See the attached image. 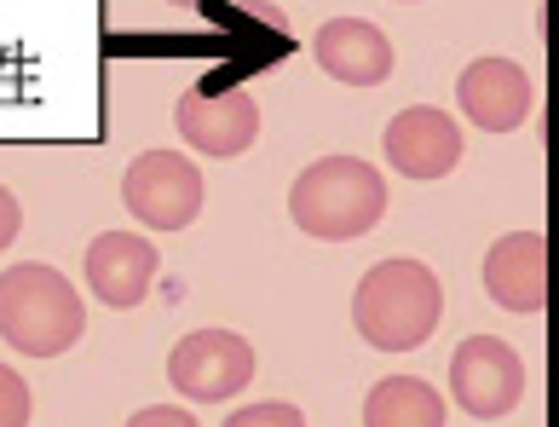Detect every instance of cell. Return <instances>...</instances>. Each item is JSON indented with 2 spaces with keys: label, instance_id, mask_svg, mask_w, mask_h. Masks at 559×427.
<instances>
[{
  "label": "cell",
  "instance_id": "11",
  "mask_svg": "<svg viewBox=\"0 0 559 427\" xmlns=\"http://www.w3.org/2000/svg\"><path fill=\"white\" fill-rule=\"evenodd\" d=\"M485 295L508 312H543L548 307V237L543 232H508L485 254Z\"/></svg>",
  "mask_w": 559,
  "mask_h": 427
},
{
  "label": "cell",
  "instance_id": "14",
  "mask_svg": "<svg viewBox=\"0 0 559 427\" xmlns=\"http://www.w3.org/2000/svg\"><path fill=\"white\" fill-rule=\"evenodd\" d=\"M35 416V393L29 381L12 370V364H0V427H29Z\"/></svg>",
  "mask_w": 559,
  "mask_h": 427
},
{
  "label": "cell",
  "instance_id": "4",
  "mask_svg": "<svg viewBox=\"0 0 559 427\" xmlns=\"http://www.w3.org/2000/svg\"><path fill=\"white\" fill-rule=\"evenodd\" d=\"M202 197H209L202 168L191 156H179V151H139L128 162V174H121V202H128V214L144 220L151 232L197 226Z\"/></svg>",
  "mask_w": 559,
  "mask_h": 427
},
{
  "label": "cell",
  "instance_id": "16",
  "mask_svg": "<svg viewBox=\"0 0 559 427\" xmlns=\"http://www.w3.org/2000/svg\"><path fill=\"white\" fill-rule=\"evenodd\" d=\"M128 427H197V416L179 411V404H144V411H133Z\"/></svg>",
  "mask_w": 559,
  "mask_h": 427
},
{
  "label": "cell",
  "instance_id": "19",
  "mask_svg": "<svg viewBox=\"0 0 559 427\" xmlns=\"http://www.w3.org/2000/svg\"><path fill=\"white\" fill-rule=\"evenodd\" d=\"M404 7H409V0H404Z\"/></svg>",
  "mask_w": 559,
  "mask_h": 427
},
{
  "label": "cell",
  "instance_id": "2",
  "mask_svg": "<svg viewBox=\"0 0 559 427\" xmlns=\"http://www.w3.org/2000/svg\"><path fill=\"white\" fill-rule=\"evenodd\" d=\"M87 335V307L81 289L58 266H17L0 272V341L24 358H58Z\"/></svg>",
  "mask_w": 559,
  "mask_h": 427
},
{
  "label": "cell",
  "instance_id": "13",
  "mask_svg": "<svg viewBox=\"0 0 559 427\" xmlns=\"http://www.w3.org/2000/svg\"><path fill=\"white\" fill-rule=\"evenodd\" d=\"M364 427H444V399L421 376H386L364 399Z\"/></svg>",
  "mask_w": 559,
  "mask_h": 427
},
{
  "label": "cell",
  "instance_id": "15",
  "mask_svg": "<svg viewBox=\"0 0 559 427\" xmlns=\"http://www.w3.org/2000/svg\"><path fill=\"white\" fill-rule=\"evenodd\" d=\"M225 427H306V411H300V404H283V399L242 404V411L225 416Z\"/></svg>",
  "mask_w": 559,
  "mask_h": 427
},
{
  "label": "cell",
  "instance_id": "18",
  "mask_svg": "<svg viewBox=\"0 0 559 427\" xmlns=\"http://www.w3.org/2000/svg\"><path fill=\"white\" fill-rule=\"evenodd\" d=\"M168 7H202V0H168Z\"/></svg>",
  "mask_w": 559,
  "mask_h": 427
},
{
  "label": "cell",
  "instance_id": "8",
  "mask_svg": "<svg viewBox=\"0 0 559 427\" xmlns=\"http://www.w3.org/2000/svg\"><path fill=\"white\" fill-rule=\"evenodd\" d=\"M381 151H386V162H392L404 179H421V186H432V179L455 174V162H462L467 139H462V121H455L450 110H439V105H404L399 116L386 121Z\"/></svg>",
  "mask_w": 559,
  "mask_h": 427
},
{
  "label": "cell",
  "instance_id": "17",
  "mask_svg": "<svg viewBox=\"0 0 559 427\" xmlns=\"http://www.w3.org/2000/svg\"><path fill=\"white\" fill-rule=\"evenodd\" d=\"M17 232H24V209H17V197L0 186V254L17 242Z\"/></svg>",
  "mask_w": 559,
  "mask_h": 427
},
{
  "label": "cell",
  "instance_id": "7",
  "mask_svg": "<svg viewBox=\"0 0 559 427\" xmlns=\"http://www.w3.org/2000/svg\"><path fill=\"white\" fill-rule=\"evenodd\" d=\"M174 121H179L185 145L197 156H214V162H231L260 139V105L242 87H191L179 98Z\"/></svg>",
  "mask_w": 559,
  "mask_h": 427
},
{
  "label": "cell",
  "instance_id": "3",
  "mask_svg": "<svg viewBox=\"0 0 559 427\" xmlns=\"http://www.w3.org/2000/svg\"><path fill=\"white\" fill-rule=\"evenodd\" d=\"M288 214L318 242H352L369 237L386 214V179L364 156H318L312 168L288 186Z\"/></svg>",
  "mask_w": 559,
  "mask_h": 427
},
{
  "label": "cell",
  "instance_id": "1",
  "mask_svg": "<svg viewBox=\"0 0 559 427\" xmlns=\"http://www.w3.org/2000/svg\"><path fill=\"white\" fill-rule=\"evenodd\" d=\"M444 318V283L427 260L392 254L352 289V323L376 353H416Z\"/></svg>",
  "mask_w": 559,
  "mask_h": 427
},
{
  "label": "cell",
  "instance_id": "12",
  "mask_svg": "<svg viewBox=\"0 0 559 427\" xmlns=\"http://www.w3.org/2000/svg\"><path fill=\"white\" fill-rule=\"evenodd\" d=\"M312 58L323 75H335L341 87H381L392 75V40L369 17H329L312 40Z\"/></svg>",
  "mask_w": 559,
  "mask_h": 427
},
{
  "label": "cell",
  "instance_id": "10",
  "mask_svg": "<svg viewBox=\"0 0 559 427\" xmlns=\"http://www.w3.org/2000/svg\"><path fill=\"white\" fill-rule=\"evenodd\" d=\"M156 266H162V254L144 237H133V232H98L87 242V260H81L87 289L105 300V307H116V312L144 307V295L156 289Z\"/></svg>",
  "mask_w": 559,
  "mask_h": 427
},
{
  "label": "cell",
  "instance_id": "6",
  "mask_svg": "<svg viewBox=\"0 0 559 427\" xmlns=\"http://www.w3.org/2000/svg\"><path fill=\"white\" fill-rule=\"evenodd\" d=\"M168 381L179 399L225 404L254 381V347L237 330H191L168 353Z\"/></svg>",
  "mask_w": 559,
  "mask_h": 427
},
{
  "label": "cell",
  "instance_id": "9",
  "mask_svg": "<svg viewBox=\"0 0 559 427\" xmlns=\"http://www.w3.org/2000/svg\"><path fill=\"white\" fill-rule=\"evenodd\" d=\"M455 105H462V116L473 128L513 133V128H525V116L536 105V87L513 58H473L462 70V81H455Z\"/></svg>",
  "mask_w": 559,
  "mask_h": 427
},
{
  "label": "cell",
  "instance_id": "5",
  "mask_svg": "<svg viewBox=\"0 0 559 427\" xmlns=\"http://www.w3.org/2000/svg\"><path fill=\"white\" fill-rule=\"evenodd\" d=\"M450 393L467 416L502 422L520 411L525 399V358L520 347H508L502 335H467L450 353Z\"/></svg>",
  "mask_w": 559,
  "mask_h": 427
}]
</instances>
